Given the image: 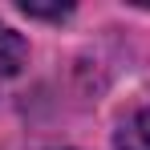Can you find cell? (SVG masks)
<instances>
[{
  "mask_svg": "<svg viewBox=\"0 0 150 150\" xmlns=\"http://www.w3.org/2000/svg\"><path fill=\"white\" fill-rule=\"evenodd\" d=\"M25 57H28V45L8 25H0V89L25 69Z\"/></svg>",
  "mask_w": 150,
  "mask_h": 150,
  "instance_id": "6da1fadb",
  "label": "cell"
},
{
  "mask_svg": "<svg viewBox=\"0 0 150 150\" xmlns=\"http://www.w3.org/2000/svg\"><path fill=\"white\" fill-rule=\"evenodd\" d=\"M114 150H150V110H138L118 126Z\"/></svg>",
  "mask_w": 150,
  "mask_h": 150,
  "instance_id": "7a4b0ae2",
  "label": "cell"
},
{
  "mask_svg": "<svg viewBox=\"0 0 150 150\" xmlns=\"http://www.w3.org/2000/svg\"><path fill=\"white\" fill-rule=\"evenodd\" d=\"M21 12H25V16H49V21H61V16H69V4H65V8H45V4H21Z\"/></svg>",
  "mask_w": 150,
  "mask_h": 150,
  "instance_id": "3957f363",
  "label": "cell"
}]
</instances>
